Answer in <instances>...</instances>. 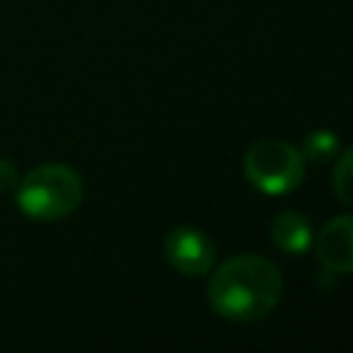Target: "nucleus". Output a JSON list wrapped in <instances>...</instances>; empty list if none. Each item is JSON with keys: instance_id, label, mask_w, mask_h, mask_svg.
<instances>
[{"instance_id": "f257e3e1", "label": "nucleus", "mask_w": 353, "mask_h": 353, "mask_svg": "<svg viewBox=\"0 0 353 353\" xmlns=\"http://www.w3.org/2000/svg\"><path fill=\"white\" fill-rule=\"evenodd\" d=\"M284 292L281 270L259 254H237L221 262L207 284V301L215 314L251 323L270 314Z\"/></svg>"}, {"instance_id": "f03ea898", "label": "nucleus", "mask_w": 353, "mask_h": 353, "mask_svg": "<svg viewBox=\"0 0 353 353\" xmlns=\"http://www.w3.org/2000/svg\"><path fill=\"white\" fill-rule=\"evenodd\" d=\"M83 201V179L63 163H44L17 182V207L33 221H61Z\"/></svg>"}, {"instance_id": "7ed1b4c3", "label": "nucleus", "mask_w": 353, "mask_h": 353, "mask_svg": "<svg viewBox=\"0 0 353 353\" xmlns=\"http://www.w3.org/2000/svg\"><path fill=\"white\" fill-rule=\"evenodd\" d=\"M303 171H306V160L301 149H295L281 138L256 141L243 157L245 179L268 196H281L295 190L303 182Z\"/></svg>"}, {"instance_id": "20e7f679", "label": "nucleus", "mask_w": 353, "mask_h": 353, "mask_svg": "<svg viewBox=\"0 0 353 353\" xmlns=\"http://www.w3.org/2000/svg\"><path fill=\"white\" fill-rule=\"evenodd\" d=\"M163 254L168 265L182 276H204L215 265V245L196 226H174L165 234Z\"/></svg>"}, {"instance_id": "39448f33", "label": "nucleus", "mask_w": 353, "mask_h": 353, "mask_svg": "<svg viewBox=\"0 0 353 353\" xmlns=\"http://www.w3.org/2000/svg\"><path fill=\"white\" fill-rule=\"evenodd\" d=\"M312 245L325 270L353 273V215H339L328 221Z\"/></svg>"}, {"instance_id": "423d86ee", "label": "nucleus", "mask_w": 353, "mask_h": 353, "mask_svg": "<svg viewBox=\"0 0 353 353\" xmlns=\"http://www.w3.org/2000/svg\"><path fill=\"white\" fill-rule=\"evenodd\" d=\"M270 240L284 254H306L314 243V232L306 215L295 210H284L270 223Z\"/></svg>"}, {"instance_id": "0eeeda50", "label": "nucleus", "mask_w": 353, "mask_h": 353, "mask_svg": "<svg viewBox=\"0 0 353 353\" xmlns=\"http://www.w3.org/2000/svg\"><path fill=\"white\" fill-rule=\"evenodd\" d=\"M301 154L303 160H312V163H331L339 154V138L331 130H314L303 138Z\"/></svg>"}, {"instance_id": "6e6552de", "label": "nucleus", "mask_w": 353, "mask_h": 353, "mask_svg": "<svg viewBox=\"0 0 353 353\" xmlns=\"http://www.w3.org/2000/svg\"><path fill=\"white\" fill-rule=\"evenodd\" d=\"M334 193L353 207V146L339 152L334 160Z\"/></svg>"}, {"instance_id": "1a4fd4ad", "label": "nucleus", "mask_w": 353, "mask_h": 353, "mask_svg": "<svg viewBox=\"0 0 353 353\" xmlns=\"http://www.w3.org/2000/svg\"><path fill=\"white\" fill-rule=\"evenodd\" d=\"M17 182H19V176H17V165H14L11 160L0 157V193L17 188Z\"/></svg>"}]
</instances>
